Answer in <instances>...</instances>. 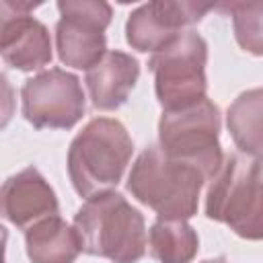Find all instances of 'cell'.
<instances>
[{"label": "cell", "instance_id": "obj_5", "mask_svg": "<svg viewBox=\"0 0 263 263\" xmlns=\"http://www.w3.org/2000/svg\"><path fill=\"white\" fill-rule=\"evenodd\" d=\"M220 127V109L205 97L195 105L162 111L158 121V146L171 158L191 164L205 181H212L224 162Z\"/></svg>", "mask_w": 263, "mask_h": 263}, {"label": "cell", "instance_id": "obj_16", "mask_svg": "<svg viewBox=\"0 0 263 263\" xmlns=\"http://www.w3.org/2000/svg\"><path fill=\"white\" fill-rule=\"evenodd\" d=\"M232 16L234 39L247 53L263 55V0L224 2L216 6Z\"/></svg>", "mask_w": 263, "mask_h": 263}, {"label": "cell", "instance_id": "obj_8", "mask_svg": "<svg viewBox=\"0 0 263 263\" xmlns=\"http://www.w3.org/2000/svg\"><path fill=\"white\" fill-rule=\"evenodd\" d=\"M21 109L35 129H72L86 111V97L76 74L49 68L25 80Z\"/></svg>", "mask_w": 263, "mask_h": 263}, {"label": "cell", "instance_id": "obj_14", "mask_svg": "<svg viewBox=\"0 0 263 263\" xmlns=\"http://www.w3.org/2000/svg\"><path fill=\"white\" fill-rule=\"evenodd\" d=\"M232 142L247 156H263V88L240 92L226 111Z\"/></svg>", "mask_w": 263, "mask_h": 263}, {"label": "cell", "instance_id": "obj_15", "mask_svg": "<svg viewBox=\"0 0 263 263\" xmlns=\"http://www.w3.org/2000/svg\"><path fill=\"white\" fill-rule=\"evenodd\" d=\"M148 245L158 263H191L199 251L197 232L187 220L158 218L148 232Z\"/></svg>", "mask_w": 263, "mask_h": 263}, {"label": "cell", "instance_id": "obj_13", "mask_svg": "<svg viewBox=\"0 0 263 263\" xmlns=\"http://www.w3.org/2000/svg\"><path fill=\"white\" fill-rule=\"evenodd\" d=\"M25 249L31 263H74L82 245L74 224L49 216L25 230Z\"/></svg>", "mask_w": 263, "mask_h": 263}, {"label": "cell", "instance_id": "obj_2", "mask_svg": "<svg viewBox=\"0 0 263 263\" xmlns=\"http://www.w3.org/2000/svg\"><path fill=\"white\" fill-rule=\"evenodd\" d=\"M132 154L134 142L121 121L90 119L68 148L66 164L74 191L86 199L111 191L121 181Z\"/></svg>", "mask_w": 263, "mask_h": 263}, {"label": "cell", "instance_id": "obj_6", "mask_svg": "<svg viewBox=\"0 0 263 263\" xmlns=\"http://www.w3.org/2000/svg\"><path fill=\"white\" fill-rule=\"evenodd\" d=\"M208 43L193 29L152 53L148 68L154 74V90L162 111L183 109L205 99Z\"/></svg>", "mask_w": 263, "mask_h": 263}, {"label": "cell", "instance_id": "obj_4", "mask_svg": "<svg viewBox=\"0 0 263 263\" xmlns=\"http://www.w3.org/2000/svg\"><path fill=\"white\" fill-rule=\"evenodd\" d=\"M203 175L171 158L160 146H148L136 158L127 177V191L164 220H189L197 214Z\"/></svg>", "mask_w": 263, "mask_h": 263}, {"label": "cell", "instance_id": "obj_10", "mask_svg": "<svg viewBox=\"0 0 263 263\" xmlns=\"http://www.w3.org/2000/svg\"><path fill=\"white\" fill-rule=\"evenodd\" d=\"M41 2H2L0 53L21 72H33L51 62V37L47 27L29 14Z\"/></svg>", "mask_w": 263, "mask_h": 263}, {"label": "cell", "instance_id": "obj_12", "mask_svg": "<svg viewBox=\"0 0 263 263\" xmlns=\"http://www.w3.org/2000/svg\"><path fill=\"white\" fill-rule=\"evenodd\" d=\"M138 78V60L125 51L111 49L99 60V64H95L86 72L84 82L95 109L115 111L127 103V97L134 90Z\"/></svg>", "mask_w": 263, "mask_h": 263}, {"label": "cell", "instance_id": "obj_3", "mask_svg": "<svg viewBox=\"0 0 263 263\" xmlns=\"http://www.w3.org/2000/svg\"><path fill=\"white\" fill-rule=\"evenodd\" d=\"M205 216L240 238L263 240V156L224 158L208 187Z\"/></svg>", "mask_w": 263, "mask_h": 263}, {"label": "cell", "instance_id": "obj_9", "mask_svg": "<svg viewBox=\"0 0 263 263\" xmlns=\"http://www.w3.org/2000/svg\"><path fill=\"white\" fill-rule=\"evenodd\" d=\"M214 4L189 2V0H154L132 10L125 23V39L132 49L142 53H156L177 37L199 23Z\"/></svg>", "mask_w": 263, "mask_h": 263}, {"label": "cell", "instance_id": "obj_7", "mask_svg": "<svg viewBox=\"0 0 263 263\" xmlns=\"http://www.w3.org/2000/svg\"><path fill=\"white\" fill-rule=\"evenodd\" d=\"M58 10V58L70 68L88 72L107 53L105 31L111 25L113 8L103 0H60Z\"/></svg>", "mask_w": 263, "mask_h": 263}, {"label": "cell", "instance_id": "obj_11", "mask_svg": "<svg viewBox=\"0 0 263 263\" xmlns=\"http://www.w3.org/2000/svg\"><path fill=\"white\" fill-rule=\"evenodd\" d=\"M2 216L12 226L27 230L33 224L60 214L53 187L35 168L27 166L2 185Z\"/></svg>", "mask_w": 263, "mask_h": 263}, {"label": "cell", "instance_id": "obj_1", "mask_svg": "<svg viewBox=\"0 0 263 263\" xmlns=\"http://www.w3.org/2000/svg\"><path fill=\"white\" fill-rule=\"evenodd\" d=\"M82 253L111 263H138L146 255V222L121 193L88 197L74 214Z\"/></svg>", "mask_w": 263, "mask_h": 263}, {"label": "cell", "instance_id": "obj_17", "mask_svg": "<svg viewBox=\"0 0 263 263\" xmlns=\"http://www.w3.org/2000/svg\"><path fill=\"white\" fill-rule=\"evenodd\" d=\"M201 263H228V259L226 257H214V259H205V261H201Z\"/></svg>", "mask_w": 263, "mask_h": 263}]
</instances>
